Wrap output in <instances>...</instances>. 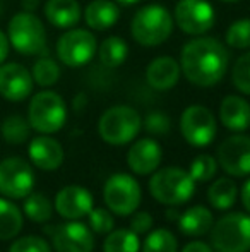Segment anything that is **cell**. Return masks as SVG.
Here are the masks:
<instances>
[{"label":"cell","instance_id":"obj_1","mask_svg":"<svg viewBox=\"0 0 250 252\" xmlns=\"http://www.w3.org/2000/svg\"><path fill=\"white\" fill-rule=\"evenodd\" d=\"M180 69L185 79L197 88H213L224 77L230 52L218 38L195 36L180 50Z\"/></svg>","mask_w":250,"mask_h":252},{"label":"cell","instance_id":"obj_2","mask_svg":"<svg viewBox=\"0 0 250 252\" xmlns=\"http://www.w3.org/2000/svg\"><path fill=\"white\" fill-rule=\"evenodd\" d=\"M175 21L167 7L160 3L144 5L136 12L130 23L132 38L146 48H154L163 45L173 33Z\"/></svg>","mask_w":250,"mask_h":252},{"label":"cell","instance_id":"obj_3","mask_svg":"<svg viewBox=\"0 0 250 252\" xmlns=\"http://www.w3.org/2000/svg\"><path fill=\"white\" fill-rule=\"evenodd\" d=\"M7 38L10 47L17 53L34 57L47 53V30L40 17L34 12L14 14L7 24Z\"/></svg>","mask_w":250,"mask_h":252},{"label":"cell","instance_id":"obj_4","mask_svg":"<svg viewBox=\"0 0 250 252\" xmlns=\"http://www.w3.org/2000/svg\"><path fill=\"white\" fill-rule=\"evenodd\" d=\"M195 190V180L180 166H165L149 179V192L158 202L167 206H180L190 201Z\"/></svg>","mask_w":250,"mask_h":252},{"label":"cell","instance_id":"obj_5","mask_svg":"<svg viewBox=\"0 0 250 252\" xmlns=\"http://www.w3.org/2000/svg\"><path fill=\"white\" fill-rule=\"evenodd\" d=\"M142 129V117L129 105H115L105 110L98 120V134L107 144L124 146L132 143Z\"/></svg>","mask_w":250,"mask_h":252},{"label":"cell","instance_id":"obj_6","mask_svg":"<svg viewBox=\"0 0 250 252\" xmlns=\"http://www.w3.org/2000/svg\"><path fill=\"white\" fill-rule=\"evenodd\" d=\"M28 120L40 134H55L67 122V105L58 93L43 90L36 93L28 106Z\"/></svg>","mask_w":250,"mask_h":252},{"label":"cell","instance_id":"obj_7","mask_svg":"<svg viewBox=\"0 0 250 252\" xmlns=\"http://www.w3.org/2000/svg\"><path fill=\"white\" fill-rule=\"evenodd\" d=\"M211 247L214 252L250 251V215L228 213L211 228Z\"/></svg>","mask_w":250,"mask_h":252},{"label":"cell","instance_id":"obj_8","mask_svg":"<svg viewBox=\"0 0 250 252\" xmlns=\"http://www.w3.org/2000/svg\"><path fill=\"white\" fill-rule=\"evenodd\" d=\"M103 199L113 215L129 216L137 211L142 199L140 186L129 173H115L105 182Z\"/></svg>","mask_w":250,"mask_h":252},{"label":"cell","instance_id":"obj_9","mask_svg":"<svg viewBox=\"0 0 250 252\" xmlns=\"http://www.w3.org/2000/svg\"><path fill=\"white\" fill-rule=\"evenodd\" d=\"M58 60L67 67H83L96 57L98 40L89 30L70 28L57 40Z\"/></svg>","mask_w":250,"mask_h":252},{"label":"cell","instance_id":"obj_10","mask_svg":"<svg viewBox=\"0 0 250 252\" xmlns=\"http://www.w3.org/2000/svg\"><path fill=\"white\" fill-rule=\"evenodd\" d=\"M180 132L190 146H209L218 132L216 117L207 106L190 105L180 115Z\"/></svg>","mask_w":250,"mask_h":252},{"label":"cell","instance_id":"obj_11","mask_svg":"<svg viewBox=\"0 0 250 252\" xmlns=\"http://www.w3.org/2000/svg\"><path fill=\"white\" fill-rule=\"evenodd\" d=\"M173 21L182 33L190 36H204L213 30L216 12L207 0H178L173 10Z\"/></svg>","mask_w":250,"mask_h":252},{"label":"cell","instance_id":"obj_12","mask_svg":"<svg viewBox=\"0 0 250 252\" xmlns=\"http://www.w3.org/2000/svg\"><path fill=\"white\" fill-rule=\"evenodd\" d=\"M34 172L26 159L10 156L0 161V194L7 199H24L33 192Z\"/></svg>","mask_w":250,"mask_h":252},{"label":"cell","instance_id":"obj_13","mask_svg":"<svg viewBox=\"0 0 250 252\" xmlns=\"http://www.w3.org/2000/svg\"><path fill=\"white\" fill-rule=\"evenodd\" d=\"M43 230L57 252H93L94 249L93 230L83 221L69 220L60 225L45 226Z\"/></svg>","mask_w":250,"mask_h":252},{"label":"cell","instance_id":"obj_14","mask_svg":"<svg viewBox=\"0 0 250 252\" xmlns=\"http://www.w3.org/2000/svg\"><path fill=\"white\" fill-rule=\"evenodd\" d=\"M216 161L231 177L250 175V136L235 134L226 137L218 146Z\"/></svg>","mask_w":250,"mask_h":252},{"label":"cell","instance_id":"obj_15","mask_svg":"<svg viewBox=\"0 0 250 252\" xmlns=\"http://www.w3.org/2000/svg\"><path fill=\"white\" fill-rule=\"evenodd\" d=\"M34 81L31 70L23 63L9 62L0 65V96L7 101L19 103L31 96Z\"/></svg>","mask_w":250,"mask_h":252},{"label":"cell","instance_id":"obj_16","mask_svg":"<svg viewBox=\"0 0 250 252\" xmlns=\"http://www.w3.org/2000/svg\"><path fill=\"white\" fill-rule=\"evenodd\" d=\"M93 194L83 186H65L55 196V209L65 220H79L93 209Z\"/></svg>","mask_w":250,"mask_h":252},{"label":"cell","instance_id":"obj_17","mask_svg":"<svg viewBox=\"0 0 250 252\" xmlns=\"http://www.w3.org/2000/svg\"><path fill=\"white\" fill-rule=\"evenodd\" d=\"M163 159V150L160 143L151 137L139 139L129 148L127 153V165L137 175H149L156 172Z\"/></svg>","mask_w":250,"mask_h":252},{"label":"cell","instance_id":"obj_18","mask_svg":"<svg viewBox=\"0 0 250 252\" xmlns=\"http://www.w3.org/2000/svg\"><path fill=\"white\" fill-rule=\"evenodd\" d=\"M28 155L33 165L45 172H54L63 163V148L50 134H40L33 137L28 146Z\"/></svg>","mask_w":250,"mask_h":252},{"label":"cell","instance_id":"obj_19","mask_svg":"<svg viewBox=\"0 0 250 252\" xmlns=\"http://www.w3.org/2000/svg\"><path fill=\"white\" fill-rule=\"evenodd\" d=\"M182 77L180 62L170 55H161L151 60L146 69V81L156 91H170Z\"/></svg>","mask_w":250,"mask_h":252},{"label":"cell","instance_id":"obj_20","mask_svg":"<svg viewBox=\"0 0 250 252\" xmlns=\"http://www.w3.org/2000/svg\"><path fill=\"white\" fill-rule=\"evenodd\" d=\"M220 120L228 130L244 132L250 127V103L238 94H228L220 103Z\"/></svg>","mask_w":250,"mask_h":252},{"label":"cell","instance_id":"obj_21","mask_svg":"<svg viewBox=\"0 0 250 252\" xmlns=\"http://www.w3.org/2000/svg\"><path fill=\"white\" fill-rule=\"evenodd\" d=\"M120 19V7L115 0H93L84 9V21L93 31H108Z\"/></svg>","mask_w":250,"mask_h":252},{"label":"cell","instance_id":"obj_22","mask_svg":"<svg viewBox=\"0 0 250 252\" xmlns=\"http://www.w3.org/2000/svg\"><path fill=\"white\" fill-rule=\"evenodd\" d=\"M43 12L48 23L58 30H70L79 23L83 16L77 0H47Z\"/></svg>","mask_w":250,"mask_h":252},{"label":"cell","instance_id":"obj_23","mask_svg":"<svg viewBox=\"0 0 250 252\" xmlns=\"http://www.w3.org/2000/svg\"><path fill=\"white\" fill-rule=\"evenodd\" d=\"M178 228L184 235L202 237L211 232L214 225L213 213L206 206H192L178 216Z\"/></svg>","mask_w":250,"mask_h":252},{"label":"cell","instance_id":"obj_24","mask_svg":"<svg viewBox=\"0 0 250 252\" xmlns=\"http://www.w3.org/2000/svg\"><path fill=\"white\" fill-rule=\"evenodd\" d=\"M98 59L100 63L107 69H117L129 57V45L122 36H108L98 47Z\"/></svg>","mask_w":250,"mask_h":252},{"label":"cell","instance_id":"obj_25","mask_svg":"<svg viewBox=\"0 0 250 252\" xmlns=\"http://www.w3.org/2000/svg\"><path fill=\"white\" fill-rule=\"evenodd\" d=\"M23 223L21 209L7 197H0V240H10L19 235Z\"/></svg>","mask_w":250,"mask_h":252},{"label":"cell","instance_id":"obj_26","mask_svg":"<svg viewBox=\"0 0 250 252\" xmlns=\"http://www.w3.org/2000/svg\"><path fill=\"white\" fill-rule=\"evenodd\" d=\"M237 196H238L237 184L231 179H228V177L218 179L207 189V201H209V204L214 209H220V211L230 209L237 202Z\"/></svg>","mask_w":250,"mask_h":252},{"label":"cell","instance_id":"obj_27","mask_svg":"<svg viewBox=\"0 0 250 252\" xmlns=\"http://www.w3.org/2000/svg\"><path fill=\"white\" fill-rule=\"evenodd\" d=\"M31 76H33L34 84H38L41 88H52L58 83V79L62 76V70L60 65L57 63V60L52 59L48 53H41L36 62L33 63Z\"/></svg>","mask_w":250,"mask_h":252},{"label":"cell","instance_id":"obj_28","mask_svg":"<svg viewBox=\"0 0 250 252\" xmlns=\"http://www.w3.org/2000/svg\"><path fill=\"white\" fill-rule=\"evenodd\" d=\"M139 235L130 228H113L103 242V252H139Z\"/></svg>","mask_w":250,"mask_h":252},{"label":"cell","instance_id":"obj_29","mask_svg":"<svg viewBox=\"0 0 250 252\" xmlns=\"http://www.w3.org/2000/svg\"><path fill=\"white\" fill-rule=\"evenodd\" d=\"M0 132L2 137L5 139V143L9 144H24L31 136V126L29 120L23 115H9L5 120L2 122L0 127Z\"/></svg>","mask_w":250,"mask_h":252},{"label":"cell","instance_id":"obj_30","mask_svg":"<svg viewBox=\"0 0 250 252\" xmlns=\"http://www.w3.org/2000/svg\"><path fill=\"white\" fill-rule=\"evenodd\" d=\"M23 211L31 221L34 223H47L54 215V204L45 194L31 192L29 196L24 197Z\"/></svg>","mask_w":250,"mask_h":252},{"label":"cell","instance_id":"obj_31","mask_svg":"<svg viewBox=\"0 0 250 252\" xmlns=\"http://www.w3.org/2000/svg\"><path fill=\"white\" fill-rule=\"evenodd\" d=\"M142 252H178V240L170 230L156 228L147 233Z\"/></svg>","mask_w":250,"mask_h":252},{"label":"cell","instance_id":"obj_32","mask_svg":"<svg viewBox=\"0 0 250 252\" xmlns=\"http://www.w3.org/2000/svg\"><path fill=\"white\" fill-rule=\"evenodd\" d=\"M224 41L235 50H250V17L238 19L230 24Z\"/></svg>","mask_w":250,"mask_h":252},{"label":"cell","instance_id":"obj_33","mask_svg":"<svg viewBox=\"0 0 250 252\" xmlns=\"http://www.w3.org/2000/svg\"><path fill=\"white\" fill-rule=\"evenodd\" d=\"M231 83L238 93L250 96V50L235 60L231 69Z\"/></svg>","mask_w":250,"mask_h":252},{"label":"cell","instance_id":"obj_34","mask_svg":"<svg viewBox=\"0 0 250 252\" xmlns=\"http://www.w3.org/2000/svg\"><path fill=\"white\" fill-rule=\"evenodd\" d=\"M218 172V161L211 155H199L190 163L189 173L195 182H207Z\"/></svg>","mask_w":250,"mask_h":252},{"label":"cell","instance_id":"obj_35","mask_svg":"<svg viewBox=\"0 0 250 252\" xmlns=\"http://www.w3.org/2000/svg\"><path fill=\"white\" fill-rule=\"evenodd\" d=\"M89 228L98 235H107L115 228V218L110 209L105 208H93L87 215Z\"/></svg>","mask_w":250,"mask_h":252},{"label":"cell","instance_id":"obj_36","mask_svg":"<svg viewBox=\"0 0 250 252\" xmlns=\"http://www.w3.org/2000/svg\"><path fill=\"white\" fill-rule=\"evenodd\" d=\"M9 252H52L50 244L36 235H26L17 239L9 247Z\"/></svg>","mask_w":250,"mask_h":252},{"label":"cell","instance_id":"obj_37","mask_svg":"<svg viewBox=\"0 0 250 252\" xmlns=\"http://www.w3.org/2000/svg\"><path fill=\"white\" fill-rule=\"evenodd\" d=\"M144 129L153 136H165L167 132H170L171 129V120L167 113L163 112H151L146 115L142 122Z\"/></svg>","mask_w":250,"mask_h":252},{"label":"cell","instance_id":"obj_38","mask_svg":"<svg viewBox=\"0 0 250 252\" xmlns=\"http://www.w3.org/2000/svg\"><path fill=\"white\" fill-rule=\"evenodd\" d=\"M153 216L147 211H137L132 213V218H130V230L136 232L137 235H142V233H147L151 228H153Z\"/></svg>","mask_w":250,"mask_h":252},{"label":"cell","instance_id":"obj_39","mask_svg":"<svg viewBox=\"0 0 250 252\" xmlns=\"http://www.w3.org/2000/svg\"><path fill=\"white\" fill-rule=\"evenodd\" d=\"M9 50H10L9 38H7V34L0 30V65L7 60V57H9Z\"/></svg>","mask_w":250,"mask_h":252},{"label":"cell","instance_id":"obj_40","mask_svg":"<svg viewBox=\"0 0 250 252\" xmlns=\"http://www.w3.org/2000/svg\"><path fill=\"white\" fill-rule=\"evenodd\" d=\"M182 252H214L213 247L206 242H189L187 246L182 249Z\"/></svg>","mask_w":250,"mask_h":252},{"label":"cell","instance_id":"obj_41","mask_svg":"<svg viewBox=\"0 0 250 252\" xmlns=\"http://www.w3.org/2000/svg\"><path fill=\"white\" fill-rule=\"evenodd\" d=\"M242 204H244V208L247 209V213L250 215V179L242 187Z\"/></svg>","mask_w":250,"mask_h":252},{"label":"cell","instance_id":"obj_42","mask_svg":"<svg viewBox=\"0 0 250 252\" xmlns=\"http://www.w3.org/2000/svg\"><path fill=\"white\" fill-rule=\"evenodd\" d=\"M38 7V0H23V9L26 12H34Z\"/></svg>","mask_w":250,"mask_h":252},{"label":"cell","instance_id":"obj_43","mask_svg":"<svg viewBox=\"0 0 250 252\" xmlns=\"http://www.w3.org/2000/svg\"><path fill=\"white\" fill-rule=\"evenodd\" d=\"M115 2L118 3V5H124V7H129V5H136V3H139L140 0H115Z\"/></svg>","mask_w":250,"mask_h":252},{"label":"cell","instance_id":"obj_44","mask_svg":"<svg viewBox=\"0 0 250 252\" xmlns=\"http://www.w3.org/2000/svg\"><path fill=\"white\" fill-rule=\"evenodd\" d=\"M178 216H180V215H178V213L175 211V209H168V211H167V218L168 220H173V218L178 220Z\"/></svg>","mask_w":250,"mask_h":252},{"label":"cell","instance_id":"obj_45","mask_svg":"<svg viewBox=\"0 0 250 252\" xmlns=\"http://www.w3.org/2000/svg\"><path fill=\"white\" fill-rule=\"evenodd\" d=\"M220 2H224V3H237V2H240V0H220Z\"/></svg>","mask_w":250,"mask_h":252}]
</instances>
